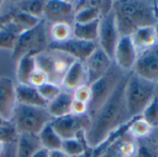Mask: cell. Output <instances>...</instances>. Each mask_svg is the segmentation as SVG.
I'll use <instances>...</instances> for the list:
<instances>
[{"label": "cell", "mask_w": 158, "mask_h": 157, "mask_svg": "<svg viewBox=\"0 0 158 157\" xmlns=\"http://www.w3.org/2000/svg\"><path fill=\"white\" fill-rule=\"evenodd\" d=\"M129 75L120 81L110 97L90 117V126L85 132V142L89 149L99 148L112 135L131 121L125 102V85Z\"/></svg>", "instance_id": "cell-1"}, {"label": "cell", "mask_w": 158, "mask_h": 157, "mask_svg": "<svg viewBox=\"0 0 158 157\" xmlns=\"http://www.w3.org/2000/svg\"><path fill=\"white\" fill-rule=\"evenodd\" d=\"M112 9L121 36L131 35L139 28L155 26L158 22L156 2L142 0L113 1Z\"/></svg>", "instance_id": "cell-2"}, {"label": "cell", "mask_w": 158, "mask_h": 157, "mask_svg": "<svg viewBox=\"0 0 158 157\" xmlns=\"http://www.w3.org/2000/svg\"><path fill=\"white\" fill-rule=\"evenodd\" d=\"M155 97V82L130 73L125 85V102L131 120L140 117Z\"/></svg>", "instance_id": "cell-3"}, {"label": "cell", "mask_w": 158, "mask_h": 157, "mask_svg": "<svg viewBox=\"0 0 158 157\" xmlns=\"http://www.w3.org/2000/svg\"><path fill=\"white\" fill-rule=\"evenodd\" d=\"M53 119L47 111V107H34L17 104L11 123L18 135L38 136L41 130Z\"/></svg>", "instance_id": "cell-4"}, {"label": "cell", "mask_w": 158, "mask_h": 157, "mask_svg": "<svg viewBox=\"0 0 158 157\" xmlns=\"http://www.w3.org/2000/svg\"><path fill=\"white\" fill-rule=\"evenodd\" d=\"M49 38L44 19L31 30L20 33L16 40L12 50V59L18 61L20 57L31 55L37 56L48 48Z\"/></svg>", "instance_id": "cell-5"}, {"label": "cell", "mask_w": 158, "mask_h": 157, "mask_svg": "<svg viewBox=\"0 0 158 157\" xmlns=\"http://www.w3.org/2000/svg\"><path fill=\"white\" fill-rule=\"evenodd\" d=\"M75 61L72 56L64 52L48 48L35 56L37 68L43 70L47 75L49 82L59 86Z\"/></svg>", "instance_id": "cell-6"}, {"label": "cell", "mask_w": 158, "mask_h": 157, "mask_svg": "<svg viewBox=\"0 0 158 157\" xmlns=\"http://www.w3.org/2000/svg\"><path fill=\"white\" fill-rule=\"evenodd\" d=\"M128 74L122 72L115 64L103 77L93 82L91 85L92 100L89 104L88 116H93L102 105L110 97L120 81Z\"/></svg>", "instance_id": "cell-7"}, {"label": "cell", "mask_w": 158, "mask_h": 157, "mask_svg": "<svg viewBox=\"0 0 158 157\" xmlns=\"http://www.w3.org/2000/svg\"><path fill=\"white\" fill-rule=\"evenodd\" d=\"M112 135L106 143L99 148L94 150L93 157H135L137 154V140H135L128 130L120 134L116 132V137Z\"/></svg>", "instance_id": "cell-8"}, {"label": "cell", "mask_w": 158, "mask_h": 157, "mask_svg": "<svg viewBox=\"0 0 158 157\" xmlns=\"http://www.w3.org/2000/svg\"><path fill=\"white\" fill-rule=\"evenodd\" d=\"M120 36L115 13L113 9H111L108 13L103 15L99 19L97 45L112 60Z\"/></svg>", "instance_id": "cell-9"}, {"label": "cell", "mask_w": 158, "mask_h": 157, "mask_svg": "<svg viewBox=\"0 0 158 157\" xmlns=\"http://www.w3.org/2000/svg\"><path fill=\"white\" fill-rule=\"evenodd\" d=\"M90 122L91 119L88 115L75 116L69 114L65 117L53 119L51 126L62 141H66L74 139L79 134L86 132L90 126Z\"/></svg>", "instance_id": "cell-10"}, {"label": "cell", "mask_w": 158, "mask_h": 157, "mask_svg": "<svg viewBox=\"0 0 158 157\" xmlns=\"http://www.w3.org/2000/svg\"><path fill=\"white\" fill-rule=\"evenodd\" d=\"M139 52L137 51L131 35L120 36L116 46L113 62L124 73L130 74L132 72Z\"/></svg>", "instance_id": "cell-11"}, {"label": "cell", "mask_w": 158, "mask_h": 157, "mask_svg": "<svg viewBox=\"0 0 158 157\" xmlns=\"http://www.w3.org/2000/svg\"><path fill=\"white\" fill-rule=\"evenodd\" d=\"M132 73L149 81L158 82V43L139 54Z\"/></svg>", "instance_id": "cell-12"}, {"label": "cell", "mask_w": 158, "mask_h": 157, "mask_svg": "<svg viewBox=\"0 0 158 157\" xmlns=\"http://www.w3.org/2000/svg\"><path fill=\"white\" fill-rule=\"evenodd\" d=\"M75 2L66 0H48L45 3L44 19L52 24L68 22L73 24Z\"/></svg>", "instance_id": "cell-13"}, {"label": "cell", "mask_w": 158, "mask_h": 157, "mask_svg": "<svg viewBox=\"0 0 158 157\" xmlns=\"http://www.w3.org/2000/svg\"><path fill=\"white\" fill-rule=\"evenodd\" d=\"M97 46L98 45L96 43L85 42L72 37L67 42L61 43H49L48 49H54L64 52L69 56H72L75 60L84 62L97 48Z\"/></svg>", "instance_id": "cell-14"}, {"label": "cell", "mask_w": 158, "mask_h": 157, "mask_svg": "<svg viewBox=\"0 0 158 157\" xmlns=\"http://www.w3.org/2000/svg\"><path fill=\"white\" fill-rule=\"evenodd\" d=\"M16 105V85L14 81L7 77H0V119L11 123Z\"/></svg>", "instance_id": "cell-15"}, {"label": "cell", "mask_w": 158, "mask_h": 157, "mask_svg": "<svg viewBox=\"0 0 158 157\" xmlns=\"http://www.w3.org/2000/svg\"><path fill=\"white\" fill-rule=\"evenodd\" d=\"M113 64V60L97 46L92 55L84 61L88 74V85H91L93 82L106 74Z\"/></svg>", "instance_id": "cell-16"}, {"label": "cell", "mask_w": 158, "mask_h": 157, "mask_svg": "<svg viewBox=\"0 0 158 157\" xmlns=\"http://www.w3.org/2000/svg\"><path fill=\"white\" fill-rule=\"evenodd\" d=\"M86 84L88 85V74L84 62L76 60L68 70L60 86L63 90L72 93L77 88Z\"/></svg>", "instance_id": "cell-17"}, {"label": "cell", "mask_w": 158, "mask_h": 157, "mask_svg": "<svg viewBox=\"0 0 158 157\" xmlns=\"http://www.w3.org/2000/svg\"><path fill=\"white\" fill-rule=\"evenodd\" d=\"M16 100L17 104L28 106L47 107L48 105V103L42 97L38 89L30 84L16 85Z\"/></svg>", "instance_id": "cell-18"}, {"label": "cell", "mask_w": 158, "mask_h": 157, "mask_svg": "<svg viewBox=\"0 0 158 157\" xmlns=\"http://www.w3.org/2000/svg\"><path fill=\"white\" fill-rule=\"evenodd\" d=\"M131 36L139 54L154 47L158 43L155 26L139 28Z\"/></svg>", "instance_id": "cell-19"}, {"label": "cell", "mask_w": 158, "mask_h": 157, "mask_svg": "<svg viewBox=\"0 0 158 157\" xmlns=\"http://www.w3.org/2000/svg\"><path fill=\"white\" fill-rule=\"evenodd\" d=\"M73 102V94L71 92L62 90V92L47 105V111L50 116L55 118H59L70 114L71 104Z\"/></svg>", "instance_id": "cell-20"}, {"label": "cell", "mask_w": 158, "mask_h": 157, "mask_svg": "<svg viewBox=\"0 0 158 157\" xmlns=\"http://www.w3.org/2000/svg\"><path fill=\"white\" fill-rule=\"evenodd\" d=\"M37 68L35 56L26 55L17 61L16 79L18 84H29L30 78L32 72Z\"/></svg>", "instance_id": "cell-21"}, {"label": "cell", "mask_w": 158, "mask_h": 157, "mask_svg": "<svg viewBox=\"0 0 158 157\" xmlns=\"http://www.w3.org/2000/svg\"><path fill=\"white\" fill-rule=\"evenodd\" d=\"M41 147L38 136L20 134L17 141L16 157H31L34 152Z\"/></svg>", "instance_id": "cell-22"}, {"label": "cell", "mask_w": 158, "mask_h": 157, "mask_svg": "<svg viewBox=\"0 0 158 157\" xmlns=\"http://www.w3.org/2000/svg\"><path fill=\"white\" fill-rule=\"evenodd\" d=\"M98 29H99V19L85 24L73 23L72 24L73 37L85 42L97 43Z\"/></svg>", "instance_id": "cell-23"}, {"label": "cell", "mask_w": 158, "mask_h": 157, "mask_svg": "<svg viewBox=\"0 0 158 157\" xmlns=\"http://www.w3.org/2000/svg\"><path fill=\"white\" fill-rule=\"evenodd\" d=\"M72 37H73L72 24L68 22H56L51 24L48 31L49 43H61L67 42Z\"/></svg>", "instance_id": "cell-24"}, {"label": "cell", "mask_w": 158, "mask_h": 157, "mask_svg": "<svg viewBox=\"0 0 158 157\" xmlns=\"http://www.w3.org/2000/svg\"><path fill=\"white\" fill-rule=\"evenodd\" d=\"M38 139L40 141L41 146L47 149L48 151L61 149L62 147V139L52 128L51 123L46 125L41 132L38 134Z\"/></svg>", "instance_id": "cell-25"}, {"label": "cell", "mask_w": 158, "mask_h": 157, "mask_svg": "<svg viewBox=\"0 0 158 157\" xmlns=\"http://www.w3.org/2000/svg\"><path fill=\"white\" fill-rule=\"evenodd\" d=\"M61 149L69 157L78 156L85 153L89 149L85 142V132L79 134L74 139L63 141Z\"/></svg>", "instance_id": "cell-26"}, {"label": "cell", "mask_w": 158, "mask_h": 157, "mask_svg": "<svg viewBox=\"0 0 158 157\" xmlns=\"http://www.w3.org/2000/svg\"><path fill=\"white\" fill-rule=\"evenodd\" d=\"M127 130L137 141L151 137L154 131L151 126L141 117L132 119L131 123L127 128Z\"/></svg>", "instance_id": "cell-27"}, {"label": "cell", "mask_w": 158, "mask_h": 157, "mask_svg": "<svg viewBox=\"0 0 158 157\" xmlns=\"http://www.w3.org/2000/svg\"><path fill=\"white\" fill-rule=\"evenodd\" d=\"M46 1L43 0H27L16 2L14 7L19 11L30 14L40 19H44V11Z\"/></svg>", "instance_id": "cell-28"}, {"label": "cell", "mask_w": 158, "mask_h": 157, "mask_svg": "<svg viewBox=\"0 0 158 157\" xmlns=\"http://www.w3.org/2000/svg\"><path fill=\"white\" fill-rule=\"evenodd\" d=\"M137 154L135 157H158L157 142L152 139V136L137 141Z\"/></svg>", "instance_id": "cell-29"}, {"label": "cell", "mask_w": 158, "mask_h": 157, "mask_svg": "<svg viewBox=\"0 0 158 157\" xmlns=\"http://www.w3.org/2000/svg\"><path fill=\"white\" fill-rule=\"evenodd\" d=\"M140 117L143 118L153 130L158 129V97L156 96L152 100Z\"/></svg>", "instance_id": "cell-30"}, {"label": "cell", "mask_w": 158, "mask_h": 157, "mask_svg": "<svg viewBox=\"0 0 158 157\" xmlns=\"http://www.w3.org/2000/svg\"><path fill=\"white\" fill-rule=\"evenodd\" d=\"M18 35L8 27L3 26L0 29V49L12 51Z\"/></svg>", "instance_id": "cell-31"}, {"label": "cell", "mask_w": 158, "mask_h": 157, "mask_svg": "<svg viewBox=\"0 0 158 157\" xmlns=\"http://www.w3.org/2000/svg\"><path fill=\"white\" fill-rule=\"evenodd\" d=\"M38 91L42 97L49 104L62 92V88L59 85L54 84L52 82H47L46 84L38 88Z\"/></svg>", "instance_id": "cell-32"}, {"label": "cell", "mask_w": 158, "mask_h": 157, "mask_svg": "<svg viewBox=\"0 0 158 157\" xmlns=\"http://www.w3.org/2000/svg\"><path fill=\"white\" fill-rule=\"evenodd\" d=\"M18 133L12 123L0 126V142L4 143H16L18 141Z\"/></svg>", "instance_id": "cell-33"}, {"label": "cell", "mask_w": 158, "mask_h": 157, "mask_svg": "<svg viewBox=\"0 0 158 157\" xmlns=\"http://www.w3.org/2000/svg\"><path fill=\"white\" fill-rule=\"evenodd\" d=\"M72 94H73L74 100L86 103L88 105L90 104L92 100V90H91V87L87 84L77 88L75 91L72 92Z\"/></svg>", "instance_id": "cell-34"}, {"label": "cell", "mask_w": 158, "mask_h": 157, "mask_svg": "<svg viewBox=\"0 0 158 157\" xmlns=\"http://www.w3.org/2000/svg\"><path fill=\"white\" fill-rule=\"evenodd\" d=\"M47 82H49L47 75L43 70L39 69V68H36L32 72V74L30 78V81H29V84L37 89L42 87L43 85L46 84Z\"/></svg>", "instance_id": "cell-35"}, {"label": "cell", "mask_w": 158, "mask_h": 157, "mask_svg": "<svg viewBox=\"0 0 158 157\" xmlns=\"http://www.w3.org/2000/svg\"><path fill=\"white\" fill-rule=\"evenodd\" d=\"M89 112V105L86 103H82L73 99L70 108V114L75 116H85L88 115Z\"/></svg>", "instance_id": "cell-36"}, {"label": "cell", "mask_w": 158, "mask_h": 157, "mask_svg": "<svg viewBox=\"0 0 158 157\" xmlns=\"http://www.w3.org/2000/svg\"><path fill=\"white\" fill-rule=\"evenodd\" d=\"M16 151H17V142L6 143L4 152L2 153L0 157H16Z\"/></svg>", "instance_id": "cell-37"}, {"label": "cell", "mask_w": 158, "mask_h": 157, "mask_svg": "<svg viewBox=\"0 0 158 157\" xmlns=\"http://www.w3.org/2000/svg\"><path fill=\"white\" fill-rule=\"evenodd\" d=\"M49 157H69L62 149L49 151Z\"/></svg>", "instance_id": "cell-38"}, {"label": "cell", "mask_w": 158, "mask_h": 157, "mask_svg": "<svg viewBox=\"0 0 158 157\" xmlns=\"http://www.w3.org/2000/svg\"><path fill=\"white\" fill-rule=\"evenodd\" d=\"M31 157H49V151L45 148L41 147L34 152Z\"/></svg>", "instance_id": "cell-39"}, {"label": "cell", "mask_w": 158, "mask_h": 157, "mask_svg": "<svg viewBox=\"0 0 158 157\" xmlns=\"http://www.w3.org/2000/svg\"><path fill=\"white\" fill-rule=\"evenodd\" d=\"M94 156V150L92 149H88L85 153H83L82 155H78V156H73V157H93Z\"/></svg>", "instance_id": "cell-40"}, {"label": "cell", "mask_w": 158, "mask_h": 157, "mask_svg": "<svg viewBox=\"0 0 158 157\" xmlns=\"http://www.w3.org/2000/svg\"><path fill=\"white\" fill-rule=\"evenodd\" d=\"M5 145H6V143H4L0 142V155H2V153L4 152V149H5Z\"/></svg>", "instance_id": "cell-41"}, {"label": "cell", "mask_w": 158, "mask_h": 157, "mask_svg": "<svg viewBox=\"0 0 158 157\" xmlns=\"http://www.w3.org/2000/svg\"><path fill=\"white\" fill-rule=\"evenodd\" d=\"M155 29H156V37H157V43H158V22L155 25Z\"/></svg>", "instance_id": "cell-42"}, {"label": "cell", "mask_w": 158, "mask_h": 157, "mask_svg": "<svg viewBox=\"0 0 158 157\" xmlns=\"http://www.w3.org/2000/svg\"><path fill=\"white\" fill-rule=\"evenodd\" d=\"M6 124H9L8 122H6V121H3L2 119H0V126H4V125H6Z\"/></svg>", "instance_id": "cell-43"}, {"label": "cell", "mask_w": 158, "mask_h": 157, "mask_svg": "<svg viewBox=\"0 0 158 157\" xmlns=\"http://www.w3.org/2000/svg\"><path fill=\"white\" fill-rule=\"evenodd\" d=\"M156 96L158 97V82L156 83Z\"/></svg>", "instance_id": "cell-44"}, {"label": "cell", "mask_w": 158, "mask_h": 157, "mask_svg": "<svg viewBox=\"0 0 158 157\" xmlns=\"http://www.w3.org/2000/svg\"><path fill=\"white\" fill-rule=\"evenodd\" d=\"M3 1H0V11H1V6H2V5H3ZM0 17H1V13H0Z\"/></svg>", "instance_id": "cell-45"}, {"label": "cell", "mask_w": 158, "mask_h": 157, "mask_svg": "<svg viewBox=\"0 0 158 157\" xmlns=\"http://www.w3.org/2000/svg\"><path fill=\"white\" fill-rule=\"evenodd\" d=\"M156 15H157V19H158V2L156 3Z\"/></svg>", "instance_id": "cell-46"}, {"label": "cell", "mask_w": 158, "mask_h": 157, "mask_svg": "<svg viewBox=\"0 0 158 157\" xmlns=\"http://www.w3.org/2000/svg\"><path fill=\"white\" fill-rule=\"evenodd\" d=\"M1 28H2V25H1V24H0V29H1Z\"/></svg>", "instance_id": "cell-47"}, {"label": "cell", "mask_w": 158, "mask_h": 157, "mask_svg": "<svg viewBox=\"0 0 158 157\" xmlns=\"http://www.w3.org/2000/svg\"><path fill=\"white\" fill-rule=\"evenodd\" d=\"M157 148H158V141H157Z\"/></svg>", "instance_id": "cell-48"}]
</instances>
